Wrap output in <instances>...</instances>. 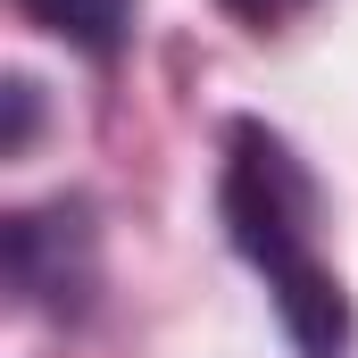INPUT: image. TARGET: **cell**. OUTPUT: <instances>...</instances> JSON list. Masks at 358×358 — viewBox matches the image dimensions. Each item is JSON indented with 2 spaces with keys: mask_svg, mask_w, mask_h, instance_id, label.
<instances>
[{
  "mask_svg": "<svg viewBox=\"0 0 358 358\" xmlns=\"http://www.w3.org/2000/svg\"><path fill=\"white\" fill-rule=\"evenodd\" d=\"M217 217L234 259L267 283L275 325L292 358H350L358 308L350 283L325 259V183L300 159V142L267 117H225L217 142Z\"/></svg>",
  "mask_w": 358,
  "mask_h": 358,
  "instance_id": "1",
  "label": "cell"
},
{
  "mask_svg": "<svg viewBox=\"0 0 358 358\" xmlns=\"http://www.w3.org/2000/svg\"><path fill=\"white\" fill-rule=\"evenodd\" d=\"M0 259H8L17 308H34L50 325H84L100 308V208L84 192H50L34 208H8Z\"/></svg>",
  "mask_w": 358,
  "mask_h": 358,
  "instance_id": "2",
  "label": "cell"
},
{
  "mask_svg": "<svg viewBox=\"0 0 358 358\" xmlns=\"http://www.w3.org/2000/svg\"><path fill=\"white\" fill-rule=\"evenodd\" d=\"M50 42H67L76 59L92 67H108V59H125V42H134V8L142 0H17Z\"/></svg>",
  "mask_w": 358,
  "mask_h": 358,
  "instance_id": "3",
  "label": "cell"
},
{
  "mask_svg": "<svg viewBox=\"0 0 358 358\" xmlns=\"http://www.w3.org/2000/svg\"><path fill=\"white\" fill-rule=\"evenodd\" d=\"M34 125H42V84H34V76H8V134H0V159H25V150H34Z\"/></svg>",
  "mask_w": 358,
  "mask_h": 358,
  "instance_id": "4",
  "label": "cell"
},
{
  "mask_svg": "<svg viewBox=\"0 0 358 358\" xmlns=\"http://www.w3.org/2000/svg\"><path fill=\"white\" fill-rule=\"evenodd\" d=\"M234 25H250V34H275V25H292V17H308L317 0H217Z\"/></svg>",
  "mask_w": 358,
  "mask_h": 358,
  "instance_id": "5",
  "label": "cell"
}]
</instances>
